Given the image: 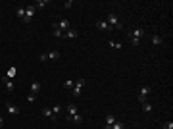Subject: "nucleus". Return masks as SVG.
I'll return each instance as SVG.
<instances>
[{
    "instance_id": "obj_7",
    "label": "nucleus",
    "mask_w": 173,
    "mask_h": 129,
    "mask_svg": "<svg viewBox=\"0 0 173 129\" xmlns=\"http://www.w3.org/2000/svg\"><path fill=\"white\" fill-rule=\"evenodd\" d=\"M60 58V50H52L48 54H42L40 56V62H46V60H58Z\"/></svg>"
},
{
    "instance_id": "obj_3",
    "label": "nucleus",
    "mask_w": 173,
    "mask_h": 129,
    "mask_svg": "<svg viewBox=\"0 0 173 129\" xmlns=\"http://www.w3.org/2000/svg\"><path fill=\"white\" fill-rule=\"evenodd\" d=\"M85 85H87L85 79H77V81H75V87L71 89V95H73L75 98H79V96L83 95V87H85Z\"/></svg>"
},
{
    "instance_id": "obj_20",
    "label": "nucleus",
    "mask_w": 173,
    "mask_h": 129,
    "mask_svg": "<svg viewBox=\"0 0 173 129\" xmlns=\"http://www.w3.org/2000/svg\"><path fill=\"white\" fill-rule=\"evenodd\" d=\"M16 73H17V69H16V68H10L8 73H6V77H8V79H13V77H16Z\"/></svg>"
},
{
    "instance_id": "obj_6",
    "label": "nucleus",
    "mask_w": 173,
    "mask_h": 129,
    "mask_svg": "<svg viewBox=\"0 0 173 129\" xmlns=\"http://www.w3.org/2000/svg\"><path fill=\"white\" fill-rule=\"evenodd\" d=\"M54 27H58L62 33H66L67 29H71V23H69L67 19H60V21H56V23H54Z\"/></svg>"
},
{
    "instance_id": "obj_2",
    "label": "nucleus",
    "mask_w": 173,
    "mask_h": 129,
    "mask_svg": "<svg viewBox=\"0 0 173 129\" xmlns=\"http://www.w3.org/2000/svg\"><path fill=\"white\" fill-rule=\"evenodd\" d=\"M106 23L110 25L112 29H121V27H123V25H121V21H119V18H117V14H115V12H110V14H108V19H106Z\"/></svg>"
},
{
    "instance_id": "obj_29",
    "label": "nucleus",
    "mask_w": 173,
    "mask_h": 129,
    "mask_svg": "<svg viewBox=\"0 0 173 129\" xmlns=\"http://www.w3.org/2000/svg\"><path fill=\"white\" fill-rule=\"evenodd\" d=\"M63 8H73V0H67V2H63Z\"/></svg>"
},
{
    "instance_id": "obj_14",
    "label": "nucleus",
    "mask_w": 173,
    "mask_h": 129,
    "mask_svg": "<svg viewBox=\"0 0 173 129\" xmlns=\"http://www.w3.org/2000/svg\"><path fill=\"white\" fill-rule=\"evenodd\" d=\"M63 39H77V31L71 27V29H67L66 33H63Z\"/></svg>"
},
{
    "instance_id": "obj_30",
    "label": "nucleus",
    "mask_w": 173,
    "mask_h": 129,
    "mask_svg": "<svg viewBox=\"0 0 173 129\" xmlns=\"http://www.w3.org/2000/svg\"><path fill=\"white\" fill-rule=\"evenodd\" d=\"M2 125H4V119H2V118H0V127H2Z\"/></svg>"
},
{
    "instance_id": "obj_28",
    "label": "nucleus",
    "mask_w": 173,
    "mask_h": 129,
    "mask_svg": "<svg viewBox=\"0 0 173 129\" xmlns=\"http://www.w3.org/2000/svg\"><path fill=\"white\" fill-rule=\"evenodd\" d=\"M162 129H173V121H165L162 125Z\"/></svg>"
},
{
    "instance_id": "obj_23",
    "label": "nucleus",
    "mask_w": 173,
    "mask_h": 129,
    "mask_svg": "<svg viewBox=\"0 0 173 129\" xmlns=\"http://www.w3.org/2000/svg\"><path fill=\"white\" fill-rule=\"evenodd\" d=\"M25 100H27V102H29V104H33V102H35V100H37V95H33V92H29V95L25 96Z\"/></svg>"
},
{
    "instance_id": "obj_25",
    "label": "nucleus",
    "mask_w": 173,
    "mask_h": 129,
    "mask_svg": "<svg viewBox=\"0 0 173 129\" xmlns=\"http://www.w3.org/2000/svg\"><path fill=\"white\" fill-rule=\"evenodd\" d=\"M140 106H142V110H144V112H152V108H154V106L150 104V102H144V104H140Z\"/></svg>"
},
{
    "instance_id": "obj_21",
    "label": "nucleus",
    "mask_w": 173,
    "mask_h": 129,
    "mask_svg": "<svg viewBox=\"0 0 173 129\" xmlns=\"http://www.w3.org/2000/svg\"><path fill=\"white\" fill-rule=\"evenodd\" d=\"M16 16L21 19V21H23V18H25V8H23V6H21V8H17V12H16Z\"/></svg>"
},
{
    "instance_id": "obj_5",
    "label": "nucleus",
    "mask_w": 173,
    "mask_h": 129,
    "mask_svg": "<svg viewBox=\"0 0 173 129\" xmlns=\"http://www.w3.org/2000/svg\"><path fill=\"white\" fill-rule=\"evenodd\" d=\"M37 14V10H35V6H27L25 8V18H23V23H31L33 16Z\"/></svg>"
},
{
    "instance_id": "obj_16",
    "label": "nucleus",
    "mask_w": 173,
    "mask_h": 129,
    "mask_svg": "<svg viewBox=\"0 0 173 129\" xmlns=\"http://www.w3.org/2000/svg\"><path fill=\"white\" fill-rule=\"evenodd\" d=\"M104 129H123V121H115V123H112V125H106Z\"/></svg>"
},
{
    "instance_id": "obj_27",
    "label": "nucleus",
    "mask_w": 173,
    "mask_h": 129,
    "mask_svg": "<svg viewBox=\"0 0 173 129\" xmlns=\"http://www.w3.org/2000/svg\"><path fill=\"white\" fill-rule=\"evenodd\" d=\"M108 45H110L112 48H121V42H115V41H110Z\"/></svg>"
},
{
    "instance_id": "obj_19",
    "label": "nucleus",
    "mask_w": 173,
    "mask_h": 129,
    "mask_svg": "<svg viewBox=\"0 0 173 129\" xmlns=\"http://www.w3.org/2000/svg\"><path fill=\"white\" fill-rule=\"evenodd\" d=\"M63 87H66V89H69V91H71V89H73V87H75V81H73V79H66V81H63Z\"/></svg>"
},
{
    "instance_id": "obj_4",
    "label": "nucleus",
    "mask_w": 173,
    "mask_h": 129,
    "mask_svg": "<svg viewBox=\"0 0 173 129\" xmlns=\"http://www.w3.org/2000/svg\"><path fill=\"white\" fill-rule=\"evenodd\" d=\"M150 89L148 85H144V87L139 89V104H144V102H148V95H150Z\"/></svg>"
},
{
    "instance_id": "obj_18",
    "label": "nucleus",
    "mask_w": 173,
    "mask_h": 129,
    "mask_svg": "<svg viewBox=\"0 0 173 129\" xmlns=\"http://www.w3.org/2000/svg\"><path fill=\"white\" fill-rule=\"evenodd\" d=\"M42 116H44V118H48V119H54V118H56L50 108H44V110H42Z\"/></svg>"
},
{
    "instance_id": "obj_8",
    "label": "nucleus",
    "mask_w": 173,
    "mask_h": 129,
    "mask_svg": "<svg viewBox=\"0 0 173 129\" xmlns=\"http://www.w3.org/2000/svg\"><path fill=\"white\" fill-rule=\"evenodd\" d=\"M6 110H8V114H12V116H17V114L21 112L19 106H16L13 102H6Z\"/></svg>"
},
{
    "instance_id": "obj_1",
    "label": "nucleus",
    "mask_w": 173,
    "mask_h": 129,
    "mask_svg": "<svg viewBox=\"0 0 173 129\" xmlns=\"http://www.w3.org/2000/svg\"><path fill=\"white\" fill-rule=\"evenodd\" d=\"M129 37H131V45H133V46H139L140 39L144 37V29H142V27H135V29H131Z\"/></svg>"
},
{
    "instance_id": "obj_12",
    "label": "nucleus",
    "mask_w": 173,
    "mask_h": 129,
    "mask_svg": "<svg viewBox=\"0 0 173 129\" xmlns=\"http://www.w3.org/2000/svg\"><path fill=\"white\" fill-rule=\"evenodd\" d=\"M48 4H50L48 0H37V2H35L33 6H35V10H42V8H46Z\"/></svg>"
},
{
    "instance_id": "obj_10",
    "label": "nucleus",
    "mask_w": 173,
    "mask_h": 129,
    "mask_svg": "<svg viewBox=\"0 0 173 129\" xmlns=\"http://www.w3.org/2000/svg\"><path fill=\"white\" fill-rule=\"evenodd\" d=\"M96 29H100V31H108L110 33L112 31V27L106 23V21H96Z\"/></svg>"
},
{
    "instance_id": "obj_13",
    "label": "nucleus",
    "mask_w": 173,
    "mask_h": 129,
    "mask_svg": "<svg viewBox=\"0 0 173 129\" xmlns=\"http://www.w3.org/2000/svg\"><path fill=\"white\" fill-rule=\"evenodd\" d=\"M2 81H4V85H6V91H8V92H12V91H13V81H12V79H8L6 75L2 77Z\"/></svg>"
},
{
    "instance_id": "obj_26",
    "label": "nucleus",
    "mask_w": 173,
    "mask_h": 129,
    "mask_svg": "<svg viewBox=\"0 0 173 129\" xmlns=\"http://www.w3.org/2000/svg\"><path fill=\"white\" fill-rule=\"evenodd\" d=\"M50 110H52V114L56 116V114H60V112H62V106H60V104H54V106H52V108H50Z\"/></svg>"
},
{
    "instance_id": "obj_22",
    "label": "nucleus",
    "mask_w": 173,
    "mask_h": 129,
    "mask_svg": "<svg viewBox=\"0 0 173 129\" xmlns=\"http://www.w3.org/2000/svg\"><path fill=\"white\" fill-rule=\"evenodd\" d=\"M52 33H54V37H58V39H63V33H62L60 29H58V27H54V25H52Z\"/></svg>"
},
{
    "instance_id": "obj_11",
    "label": "nucleus",
    "mask_w": 173,
    "mask_h": 129,
    "mask_svg": "<svg viewBox=\"0 0 173 129\" xmlns=\"http://www.w3.org/2000/svg\"><path fill=\"white\" fill-rule=\"evenodd\" d=\"M150 41H152L154 46H162L163 45V37H160V35H152V39H150Z\"/></svg>"
},
{
    "instance_id": "obj_15",
    "label": "nucleus",
    "mask_w": 173,
    "mask_h": 129,
    "mask_svg": "<svg viewBox=\"0 0 173 129\" xmlns=\"http://www.w3.org/2000/svg\"><path fill=\"white\" fill-rule=\"evenodd\" d=\"M31 92H33V95H39V92H40V83L39 81H33L31 83Z\"/></svg>"
},
{
    "instance_id": "obj_17",
    "label": "nucleus",
    "mask_w": 173,
    "mask_h": 129,
    "mask_svg": "<svg viewBox=\"0 0 173 129\" xmlns=\"http://www.w3.org/2000/svg\"><path fill=\"white\" fill-rule=\"evenodd\" d=\"M69 121H73V123H83V116L81 114H75V116H71V118H67Z\"/></svg>"
},
{
    "instance_id": "obj_24",
    "label": "nucleus",
    "mask_w": 173,
    "mask_h": 129,
    "mask_svg": "<svg viewBox=\"0 0 173 129\" xmlns=\"http://www.w3.org/2000/svg\"><path fill=\"white\" fill-rule=\"evenodd\" d=\"M115 121H117V118H115V116H112V114H110V116L106 118V125H112V123H115Z\"/></svg>"
},
{
    "instance_id": "obj_9",
    "label": "nucleus",
    "mask_w": 173,
    "mask_h": 129,
    "mask_svg": "<svg viewBox=\"0 0 173 129\" xmlns=\"http://www.w3.org/2000/svg\"><path fill=\"white\" fill-rule=\"evenodd\" d=\"M66 118H71V116H75V114H77V106L73 104V102H69L67 106H66Z\"/></svg>"
}]
</instances>
